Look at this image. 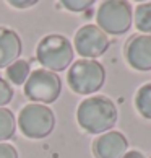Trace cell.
Masks as SVG:
<instances>
[{"label":"cell","mask_w":151,"mask_h":158,"mask_svg":"<svg viewBox=\"0 0 151 158\" xmlns=\"http://www.w3.org/2000/svg\"><path fill=\"white\" fill-rule=\"evenodd\" d=\"M21 56V39L18 33L0 26V69H7Z\"/></svg>","instance_id":"obj_10"},{"label":"cell","mask_w":151,"mask_h":158,"mask_svg":"<svg viewBox=\"0 0 151 158\" xmlns=\"http://www.w3.org/2000/svg\"><path fill=\"white\" fill-rule=\"evenodd\" d=\"M16 119L13 113L7 108H0V142H5L15 135Z\"/></svg>","instance_id":"obj_14"},{"label":"cell","mask_w":151,"mask_h":158,"mask_svg":"<svg viewBox=\"0 0 151 158\" xmlns=\"http://www.w3.org/2000/svg\"><path fill=\"white\" fill-rule=\"evenodd\" d=\"M122 158H145V155L140 150H129Z\"/></svg>","instance_id":"obj_19"},{"label":"cell","mask_w":151,"mask_h":158,"mask_svg":"<svg viewBox=\"0 0 151 158\" xmlns=\"http://www.w3.org/2000/svg\"><path fill=\"white\" fill-rule=\"evenodd\" d=\"M91 150L96 158H122L129 152V140L119 131H109L94 139Z\"/></svg>","instance_id":"obj_9"},{"label":"cell","mask_w":151,"mask_h":158,"mask_svg":"<svg viewBox=\"0 0 151 158\" xmlns=\"http://www.w3.org/2000/svg\"><path fill=\"white\" fill-rule=\"evenodd\" d=\"M16 127L28 139L39 140L50 135L55 127V114L46 104L30 103L18 113Z\"/></svg>","instance_id":"obj_4"},{"label":"cell","mask_w":151,"mask_h":158,"mask_svg":"<svg viewBox=\"0 0 151 158\" xmlns=\"http://www.w3.org/2000/svg\"><path fill=\"white\" fill-rule=\"evenodd\" d=\"M149 158H151V156H149Z\"/></svg>","instance_id":"obj_20"},{"label":"cell","mask_w":151,"mask_h":158,"mask_svg":"<svg viewBox=\"0 0 151 158\" xmlns=\"http://www.w3.org/2000/svg\"><path fill=\"white\" fill-rule=\"evenodd\" d=\"M119 119V111L115 103L109 96L93 95L85 98L78 104L77 122L88 134L109 132Z\"/></svg>","instance_id":"obj_1"},{"label":"cell","mask_w":151,"mask_h":158,"mask_svg":"<svg viewBox=\"0 0 151 158\" xmlns=\"http://www.w3.org/2000/svg\"><path fill=\"white\" fill-rule=\"evenodd\" d=\"M124 56L127 64L137 72L151 70V36L149 34H133L125 43Z\"/></svg>","instance_id":"obj_8"},{"label":"cell","mask_w":151,"mask_h":158,"mask_svg":"<svg viewBox=\"0 0 151 158\" xmlns=\"http://www.w3.org/2000/svg\"><path fill=\"white\" fill-rule=\"evenodd\" d=\"M135 109L145 119L151 121V81L141 85L135 93Z\"/></svg>","instance_id":"obj_13"},{"label":"cell","mask_w":151,"mask_h":158,"mask_svg":"<svg viewBox=\"0 0 151 158\" xmlns=\"http://www.w3.org/2000/svg\"><path fill=\"white\" fill-rule=\"evenodd\" d=\"M36 59L49 72H63L73 62V46L63 34H46L38 43Z\"/></svg>","instance_id":"obj_2"},{"label":"cell","mask_w":151,"mask_h":158,"mask_svg":"<svg viewBox=\"0 0 151 158\" xmlns=\"http://www.w3.org/2000/svg\"><path fill=\"white\" fill-rule=\"evenodd\" d=\"M109 46H111L109 36L96 25H83L78 28L73 38V48L83 59L94 60L96 57L106 54Z\"/></svg>","instance_id":"obj_7"},{"label":"cell","mask_w":151,"mask_h":158,"mask_svg":"<svg viewBox=\"0 0 151 158\" xmlns=\"http://www.w3.org/2000/svg\"><path fill=\"white\" fill-rule=\"evenodd\" d=\"M13 95H15L13 88H11L8 81L0 75V108L7 106L11 99H13Z\"/></svg>","instance_id":"obj_16"},{"label":"cell","mask_w":151,"mask_h":158,"mask_svg":"<svg viewBox=\"0 0 151 158\" xmlns=\"http://www.w3.org/2000/svg\"><path fill=\"white\" fill-rule=\"evenodd\" d=\"M31 73V67H30V62L28 60H23V59H18L15 60L13 64H10L7 67V81L13 83L16 86L20 85H25L28 77Z\"/></svg>","instance_id":"obj_11"},{"label":"cell","mask_w":151,"mask_h":158,"mask_svg":"<svg viewBox=\"0 0 151 158\" xmlns=\"http://www.w3.org/2000/svg\"><path fill=\"white\" fill-rule=\"evenodd\" d=\"M106 81V69L101 62L93 59L75 60L67 73V83L77 95L88 96L99 91Z\"/></svg>","instance_id":"obj_3"},{"label":"cell","mask_w":151,"mask_h":158,"mask_svg":"<svg viewBox=\"0 0 151 158\" xmlns=\"http://www.w3.org/2000/svg\"><path fill=\"white\" fill-rule=\"evenodd\" d=\"M96 26L101 28L106 34H114V36L125 34L133 23V11L130 3L124 0H106L96 10Z\"/></svg>","instance_id":"obj_5"},{"label":"cell","mask_w":151,"mask_h":158,"mask_svg":"<svg viewBox=\"0 0 151 158\" xmlns=\"http://www.w3.org/2000/svg\"><path fill=\"white\" fill-rule=\"evenodd\" d=\"M133 23L141 34L151 36V2L137 5L135 11H133Z\"/></svg>","instance_id":"obj_12"},{"label":"cell","mask_w":151,"mask_h":158,"mask_svg":"<svg viewBox=\"0 0 151 158\" xmlns=\"http://www.w3.org/2000/svg\"><path fill=\"white\" fill-rule=\"evenodd\" d=\"M0 158H18V152L13 145L0 142Z\"/></svg>","instance_id":"obj_17"},{"label":"cell","mask_w":151,"mask_h":158,"mask_svg":"<svg viewBox=\"0 0 151 158\" xmlns=\"http://www.w3.org/2000/svg\"><path fill=\"white\" fill-rule=\"evenodd\" d=\"M23 93L33 103L47 106L59 99L62 93V80L54 72H49L46 69H36L28 77L23 86Z\"/></svg>","instance_id":"obj_6"},{"label":"cell","mask_w":151,"mask_h":158,"mask_svg":"<svg viewBox=\"0 0 151 158\" xmlns=\"http://www.w3.org/2000/svg\"><path fill=\"white\" fill-rule=\"evenodd\" d=\"M93 0H63L62 5L65 7L68 11H73V13H81V11H86L93 7Z\"/></svg>","instance_id":"obj_15"},{"label":"cell","mask_w":151,"mask_h":158,"mask_svg":"<svg viewBox=\"0 0 151 158\" xmlns=\"http://www.w3.org/2000/svg\"><path fill=\"white\" fill-rule=\"evenodd\" d=\"M38 2L36 0H10L8 5L13 8H20V10H25V8H30V7H34Z\"/></svg>","instance_id":"obj_18"}]
</instances>
